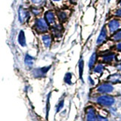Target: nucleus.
<instances>
[{"label":"nucleus","instance_id":"5","mask_svg":"<svg viewBox=\"0 0 121 121\" xmlns=\"http://www.w3.org/2000/svg\"><path fill=\"white\" fill-rule=\"evenodd\" d=\"M98 111L96 106L94 104H89L86 106L85 109V121H97Z\"/></svg>","mask_w":121,"mask_h":121},{"label":"nucleus","instance_id":"22","mask_svg":"<svg viewBox=\"0 0 121 121\" xmlns=\"http://www.w3.org/2000/svg\"><path fill=\"white\" fill-rule=\"evenodd\" d=\"M113 66H114L115 69L117 71L120 72V73H121V62H117L116 64H113Z\"/></svg>","mask_w":121,"mask_h":121},{"label":"nucleus","instance_id":"7","mask_svg":"<svg viewBox=\"0 0 121 121\" xmlns=\"http://www.w3.org/2000/svg\"><path fill=\"white\" fill-rule=\"evenodd\" d=\"M105 80L111 82L113 85L121 84V73L117 71L116 73L110 74L108 77L106 78Z\"/></svg>","mask_w":121,"mask_h":121},{"label":"nucleus","instance_id":"1","mask_svg":"<svg viewBox=\"0 0 121 121\" xmlns=\"http://www.w3.org/2000/svg\"><path fill=\"white\" fill-rule=\"evenodd\" d=\"M93 101L95 106H98L101 108L108 109L111 107L114 106L117 99L115 95L111 94L108 95H93Z\"/></svg>","mask_w":121,"mask_h":121},{"label":"nucleus","instance_id":"15","mask_svg":"<svg viewBox=\"0 0 121 121\" xmlns=\"http://www.w3.org/2000/svg\"><path fill=\"white\" fill-rule=\"evenodd\" d=\"M64 80L65 82V83L68 85H72L73 82H72V73H67L65 77L64 78Z\"/></svg>","mask_w":121,"mask_h":121},{"label":"nucleus","instance_id":"24","mask_svg":"<svg viewBox=\"0 0 121 121\" xmlns=\"http://www.w3.org/2000/svg\"><path fill=\"white\" fill-rule=\"evenodd\" d=\"M118 5L120 7H121V0H119V2H118Z\"/></svg>","mask_w":121,"mask_h":121},{"label":"nucleus","instance_id":"6","mask_svg":"<svg viewBox=\"0 0 121 121\" xmlns=\"http://www.w3.org/2000/svg\"><path fill=\"white\" fill-rule=\"evenodd\" d=\"M108 34H109V33L107 29V26H103L101 27V29L100 30V33L98 34L97 39H96L97 46H101V45L105 43V42L108 39Z\"/></svg>","mask_w":121,"mask_h":121},{"label":"nucleus","instance_id":"21","mask_svg":"<svg viewBox=\"0 0 121 121\" xmlns=\"http://www.w3.org/2000/svg\"><path fill=\"white\" fill-rule=\"evenodd\" d=\"M63 106H64V100H60V101L58 103V104L57 105V112H58V111H60V110L62 109V108H63Z\"/></svg>","mask_w":121,"mask_h":121},{"label":"nucleus","instance_id":"4","mask_svg":"<svg viewBox=\"0 0 121 121\" xmlns=\"http://www.w3.org/2000/svg\"><path fill=\"white\" fill-rule=\"evenodd\" d=\"M106 26H107L109 34L112 35L113 33L121 29V19L113 17L108 21Z\"/></svg>","mask_w":121,"mask_h":121},{"label":"nucleus","instance_id":"19","mask_svg":"<svg viewBox=\"0 0 121 121\" xmlns=\"http://www.w3.org/2000/svg\"><path fill=\"white\" fill-rule=\"evenodd\" d=\"M87 80H88V83L90 86H95V79L92 77V76L89 75L88 78H87Z\"/></svg>","mask_w":121,"mask_h":121},{"label":"nucleus","instance_id":"14","mask_svg":"<svg viewBox=\"0 0 121 121\" xmlns=\"http://www.w3.org/2000/svg\"><path fill=\"white\" fill-rule=\"evenodd\" d=\"M107 111H108V113L110 115H111L113 117H117L119 115V112H118V109L116 107V106H113V107H111L107 109Z\"/></svg>","mask_w":121,"mask_h":121},{"label":"nucleus","instance_id":"12","mask_svg":"<svg viewBox=\"0 0 121 121\" xmlns=\"http://www.w3.org/2000/svg\"><path fill=\"white\" fill-rule=\"evenodd\" d=\"M78 67H79V79L83 82L82 79V75H83V71H84V60L83 58H81L79 61L78 64Z\"/></svg>","mask_w":121,"mask_h":121},{"label":"nucleus","instance_id":"18","mask_svg":"<svg viewBox=\"0 0 121 121\" xmlns=\"http://www.w3.org/2000/svg\"><path fill=\"white\" fill-rule=\"evenodd\" d=\"M113 48L114 49V51L117 52L121 53V42H118V43H114L113 46Z\"/></svg>","mask_w":121,"mask_h":121},{"label":"nucleus","instance_id":"23","mask_svg":"<svg viewBox=\"0 0 121 121\" xmlns=\"http://www.w3.org/2000/svg\"><path fill=\"white\" fill-rule=\"evenodd\" d=\"M61 1H63V0H52V2H59Z\"/></svg>","mask_w":121,"mask_h":121},{"label":"nucleus","instance_id":"3","mask_svg":"<svg viewBox=\"0 0 121 121\" xmlns=\"http://www.w3.org/2000/svg\"><path fill=\"white\" fill-rule=\"evenodd\" d=\"M98 56H99L98 58L100 59V62L104 64L105 65H110L117 62V55L115 52L106 51Z\"/></svg>","mask_w":121,"mask_h":121},{"label":"nucleus","instance_id":"9","mask_svg":"<svg viewBox=\"0 0 121 121\" xmlns=\"http://www.w3.org/2000/svg\"><path fill=\"white\" fill-rule=\"evenodd\" d=\"M98 58H99V56H98V54L97 52H93L92 53V55H90L89 60H88V64H87L88 68L90 71L92 70L94 66L98 62Z\"/></svg>","mask_w":121,"mask_h":121},{"label":"nucleus","instance_id":"17","mask_svg":"<svg viewBox=\"0 0 121 121\" xmlns=\"http://www.w3.org/2000/svg\"><path fill=\"white\" fill-rule=\"evenodd\" d=\"M97 121H111V120H110V118L108 117L104 116L100 113H98Z\"/></svg>","mask_w":121,"mask_h":121},{"label":"nucleus","instance_id":"16","mask_svg":"<svg viewBox=\"0 0 121 121\" xmlns=\"http://www.w3.org/2000/svg\"><path fill=\"white\" fill-rule=\"evenodd\" d=\"M43 42H44V44L45 45V46L48 47L50 46L51 43H52V39H51V36H48V35H45L43 36Z\"/></svg>","mask_w":121,"mask_h":121},{"label":"nucleus","instance_id":"8","mask_svg":"<svg viewBox=\"0 0 121 121\" xmlns=\"http://www.w3.org/2000/svg\"><path fill=\"white\" fill-rule=\"evenodd\" d=\"M105 68H106V65L98 61L95 65L94 66V67L92 68V70H91V72H92V73L95 75L101 76L104 73V72L105 70Z\"/></svg>","mask_w":121,"mask_h":121},{"label":"nucleus","instance_id":"10","mask_svg":"<svg viewBox=\"0 0 121 121\" xmlns=\"http://www.w3.org/2000/svg\"><path fill=\"white\" fill-rule=\"evenodd\" d=\"M45 21H46L48 24L52 26L55 25L56 23V15L54 12L52 11H49L48 12L45 13Z\"/></svg>","mask_w":121,"mask_h":121},{"label":"nucleus","instance_id":"25","mask_svg":"<svg viewBox=\"0 0 121 121\" xmlns=\"http://www.w3.org/2000/svg\"><path fill=\"white\" fill-rule=\"evenodd\" d=\"M110 1H111V0H108V2H110Z\"/></svg>","mask_w":121,"mask_h":121},{"label":"nucleus","instance_id":"2","mask_svg":"<svg viewBox=\"0 0 121 121\" xmlns=\"http://www.w3.org/2000/svg\"><path fill=\"white\" fill-rule=\"evenodd\" d=\"M115 91L114 85L111 84L108 81H103L95 87L94 92L95 95H108L112 94Z\"/></svg>","mask_w":121,"mask_h":121},{"label":"nucleus","instance_id":"11","mask_svg":"<svg viewBox=\"0 0 121 121\" xmlns=\"http://www.w3.org/2000/svg\"><path fill=\"white\" fill-rule=\"evenodd\" d=\"M110 40L113 42V43L121 42V29L117 30V32L113 33L112 35L110 36Z\"/></svg>","mask_w":121,"mask_h":121},{"label":"nucleus","instance_id":"13","mask_svg":"<svg viewBox=\"0 0 121 121\" xmlns=\"http://www.w3.org/2000/svg\"><path fill=\"white\" fill-rule=\"evenodd\" d=\"M57 16H58V19H59L60 21L64 22V21H67V19L68 18V13L66 12V11H60L59 12H58Z\"/></svg>","mask_w":121,"mask_h":121},{"label":"nucleus","instance_id":"20","mask_svg":"<svg viewBox=\"0 0 121 121\" xmlns=\"http://www.w3.org/2000/svg\"><path fill=\"white\" fill-rule=\"evenodd\" d=\"M113 17L121 19V7L117 9L114 11H113Z\"/></svg>","mask_w":121,"mask_h":121}]
</instances>
